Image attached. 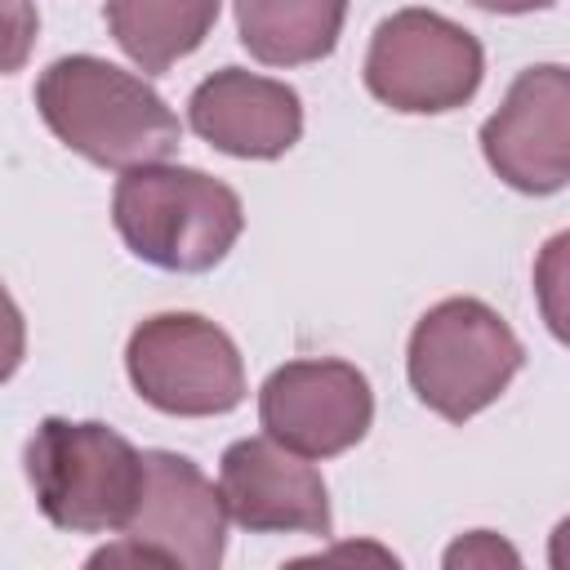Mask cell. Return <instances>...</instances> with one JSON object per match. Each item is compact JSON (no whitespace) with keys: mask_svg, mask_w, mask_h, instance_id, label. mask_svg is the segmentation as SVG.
Returning <instances> with one entry per match:
<instances>
[{"mask_svg":"<svg viewBox=\"0 0 570 570\" xmlns=\"http://www.w3.org/2000/svg\"><path fill=\"white\" fill-rule=\"evenodd\" d=\"M481 40L436 9H396L365 49V89L401 116H445L476 98Z\"/></svg>","mask_w":570,"mask_h":570,"instance_id":"cell-6","label":"cell"},{"mask_svg":"<svg viewBox=\"0 0 570 570\" xmlns=\"http://www.w3.org/2000/svg\"><path fill=\"white\" fill-rule=\"evenodd\" d=\"M120 548H107L98 561H142V566H183L214 570L227 552V508L218 485L174 450L142 454V490L120 525Z\"/></svg>","mask_w":570,"mask_h":570,"instance_id":"cell-7","label":"cell"},{"mask_svg":"<svg viewBox=\"0 0 570 570\" xmlns=\"http://www.w3.org/2000/svg\"><path fill=\"white\" fill-rule=\"evenodd\" d=\"M125 374L151 410L174 419H214L245 401L240 347L200 312H156L134 325Z\"/></svg>","mask_w":570,"mask_h":570,"instance_id":"cell-5","label":"cell"},{"mask_svg":"<svg viewBox=\"0 0 570 570\" xmlns=\"http://www.w3.org/2000/svg\"><path fill=\"white\" fill-rule=\"evenodd\" d=\"M223 0H107L111 40L142 76L169 71L178 58L196 53L218 22Z\"/></svg>","mask_w":570,"mask_h":570,"instance_id":"cell-13","label":"cell"},{"mask_svg":"<svg viewBox=\"0 0 570 570\" xmlns=\"http://www.w3.org/2000/svg\"><path fill=\"white\" fill-rule=\"evenodd\" d=\"M187 125L223 156L281 160L303 138V98L285 80L223 67L191 89Z\"/></svg>","mask_w":570,"mask_h":570,"instance_id":"cell-11","label":"cell"},{"mask_svg":"<svg viewBox=\"0 0 570 570\" xmlns=\"http://www.w3.org/2000/svg\"><path fill=\"white\" fill-rule=\"evenodd\" d=\"M347 0H236L240 45L267 67H307L334 53Z\"/></svg>","mask_w":570,"mask_h":570,"instance_id":"cell-12","label":"cell"},{"mask_svg":"<svg viewBox=\"0 0 570 570\" xmlns=\"http://www.w3.org/2000/svg\"><path fill=\"white\" fill-rule=\"evenodd\" d=\"M218 494L249 534H330V490L321 472L272 436H240L223 450Z\"/></svg>","mask_w":570,"mask_h":570,"instance_id":"cell-10","label":"cell"},{"mask_svg":"<svg viewBox=\"0 0 570 570\" xmlns=\"http://www.w3.org/2000/svg\"><path fill=\"white\" fill-rule=\"evenodd\" d=\"M521 365L525 347L512 325L472 294H454L428 307L414 321L405 347L414 396L445 423H468L490 410Z\"/></svg>","mask_w":570,"mask_h":570,"instance_id":"cell-4","label":"cell"},{"mask_svg":"<svg viewBox=\"0 0 570 570\" xmlns=\"http://www.w3.org/2000/svg\"><path fill=\"white\" fill-rule=\"evenodd\" d=\"M40 36V13L31 0H0V76L27 67Z\"/></svg>","mask_w":570,"mask_h":570,"instance_id":"cell-14","label":"cell"},{"mask_svg":"<svg viewBox=\"0 0 570 570\" xmlns=\"http://www.w3.org/2000/svg\"><path fill=\"white\" fill-rule=\"evenodd\" d=\"M472 4L485 13H534V9H548L552 0H472Z\"/></svg>","mask_w":570,"mask_h":570,"instance_id":"cell-16","label":"cell"},{"mask_svg":"<svg viewBox=\"0 0 570 570\" xmlns=\"http://www.w3.org/2000/svg\"><path fill=\"white\" fill-rule=\"evenodd\" d=\"M36 111L49 134L98 169H134L169 160L183 142L174 107L134 71L71 53L40 71Z\"/></svg>","mask_w":570,"mask_h":570,"instance_id":"cell-1","label":"cell"},{"mask_svg":"<svg viewBox=\"0 0 570 570\" xmlns=\"http://www.w3.org/2000/svg\"><path fill=\"white\" fill-rule=\"evenodd\" d=\"M258 423L303 459H334L365 441L374 423V392L352 361H285L258 387Z\"/></svg>","mask_w":570,"mask_h":570,"instance_id":"cell-8","label":"cell"},{"mask_svg":"<svg viewBox=\"0 0 570 570\" xmlns=\"http://www.w3.org/2000/svg\"><path fill=\"white\" fill-rule=\"evenodd\" d=\"M111 223L134 258L160 272L196 276L218 267L245 232V205L205 169L134 165L111 191Z\"/></svg>","mask_w":570,"mask_h":570,"instance_id":"cell-2","label":"cell"},{"mask_svg":"<svg viewBox=\"0 0 570 570\" xmlns=\"http://www.w3.org/2000/svg\"><path fill=\"white\" fill-rule=\"evenodd\" d=\"M22 468L45 521L71 534L120 530L142 490V454L98 419H40Z\"/></svg>","mask_w":570,"mask_h":570,"instance_id":"cell-3","label":"cell"},{"mask_svg":"<svg viewBox=\"0 0 570 570\" xmlns=\"http://www.w3.org/2000/svg\"><path fill=\"white\" fill-rule=\"evenodd\" d=\"M22 356H27V321L13 303V294L0 285V383H9L18 374Z\"/></svg>","mask_w":570,"mask_h":570,"instance_id":"cell-15","label":"cell"},{"mask_svg":"<svg viewBox=\"0 0 570 570\" xmlns=\"http://www.w3.org/2000/svg\"><path fill=\"white\" fill-rule=\"evenodd\" d=\"M481 156L521 196H552L570 183V76L561 62L525 67L508 85L481 125Z\"/></svg>","mask_w":570,"mask_h":570,"instance_id":"cell-9","label":"cell"}]
</instances>
